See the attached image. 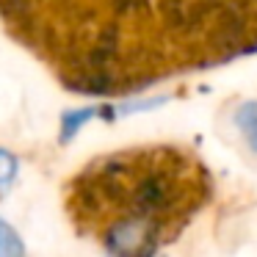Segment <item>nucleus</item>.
Listing matches in <instances>:
<instances>
[{
	"mask_svg": "<svg viewBox=\"0 0 257 257\" xmlns=\"http://www.w3.org/2000/svg\"><path fill=\"white\" fill-rule=\"evenodd\" d=\"M0 257H23V243L6 221H0Z\"/></svg>",
	"mask_w": 257,
	"mask_h": 257,
	"instance_id": "f257e3e1",
	"label": "nucleus"
},
{
	"mask_svg": "<svg viewBox=\"0 0 257 257\" xmlns=\"http://www.w3.org/2000/svg\"><path fill=\"white\" fill-rule=\"evenodd\" d=\"M14 161L12 158L6 155V152H0V188H3V185H9V180L14 177Z\"/></svg>",
	"mask_w": 257,
	"mask_h": 257,
	"instance_id": "f03ea898",
	"label": "nucleus"
}]
</instances>
